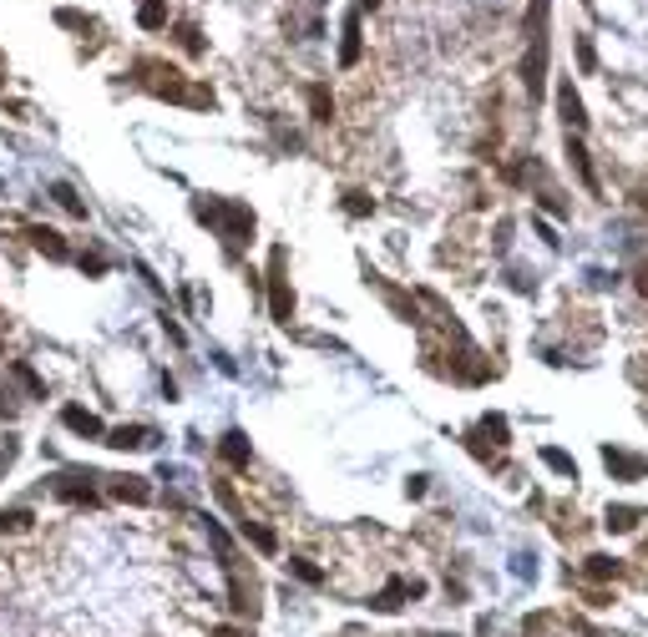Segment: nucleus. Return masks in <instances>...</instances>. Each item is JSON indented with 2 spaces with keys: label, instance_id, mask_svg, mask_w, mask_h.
I'll return each mask as SVG.
<instances>
[{
  "label": "nucleus",
  "instance_id": "cd10ccee",
  "mask_svg": "<svg viewBox=\"0 0 648 637\" xmlns=\"http://www.w3.org/2000/svg\"><path fill=\"white\" fill-rule=\"evenodd\" d=\"M315 5H319V0H315Z\"/></svg>",
  "mask_w": 648,
  "mask_h": 637
},
{
  "label": "nucleus",
  "instance_id": "20e7f679",
  "mask_svg": "<svg viewBox=\"0 0 648 637\" xmlns=\"http://www.w3.org/2000/svg\"><path fill=\"white\" fill-rule=\"evenodd\" d=\"M269 309H274L279 324L294 319V289H289V279H284V249H274V264H269Z\"/></svg>",
  "mask_w": 648,
  "mask_h": 637
},
{
  "label": "nucleus",
  "instance_id": "9b49d317",
  "mask_svg": "<svg viewBox=\"0 0 648 637\" xmlns=\"http://www.w3.org/2000/svg\"><path fill=\"white\" fill-rule=\"evenodd\" d=\"M557 111H562V122L568 127H587V111H583V102H578V92H572V81L557 86Z\"/></svg>",
  "mask_w": 648,
  "mask_h": 637
},
{
  "label": "nucleus",
  "instance_id": "f257e3e1",
  "mask_svg": "<svg viewBox=\"0 0 648 637\" xmlns=\"http://www.w3.org/2000/svg\"><path fill=\"white\" fill-rule=\"evenodd\" d=\"M253 633L258 582L218 521L92 470L0 506V637Z\"/></svg>",
  "mask_w": 648,
  "mask_h": 637
},
{
  "label": "nucleus",
  "instance_id": "f03ea898",
  "mask_svg": "<svg viewBox=\"0 0 648 637\" xmlns=\"http://www.w3.org/2000/svg\"><path fill=\"white\" fill-rule=\"evenodd\" d=\"M527 31H532V51L522 56V81H527V92H532V102H537L542 86H547V0H532Z\"/></svg>",
  "mask_w": 648,
  "mask_h": 637
},
{
  "label": "nucleus",
  "instance_id": "f8f14e48",
  "mask_svg": "<svg viewBox=\"0 0 648 637\" xmlns=\"http://www.w3.org/2000/svg\"><path fill=\"white\" fill-rule=\"evenodd\" d=\"M137 26H143V31H162V26H168V0H143V5H137Z\"/></svg>",
  "mask_w": 648,
  "mask_h": 637
},
{
  "label": "nucleus",
  "instance_id": "f3484780",
  "mask_svg": "<svg viewBox=\"0 0 648 637\" xmlns=\"http://www.w3.org/2000/svg\"><path fill=\"white\" fill-rule=\"evenodd\" d=\"M553 627H557L553 612H537V617H527V622H522V637H553Z\"/></svg>",
  "mask_w": 648,
  "mask_h": 637
},
{
  "label": "nucleus",
  "instance_id": "39448f33",
  "mask_svg": "<svg viewBox=\"0 0 648 637\" xmlns=\"http://www.w3.org/2000/svg\"><path fill=\"white\" fill-rule=\"evenodd\" d=\"M62 425L71 430V436H81V440H107V425H102L92 410H81V404H66V410H62Z\"/></svg>",
  "mask_w": 648,
  "mask_h": 637
},
{
  "label": "nucleus",
  "instance_id": "dca6fc26",
  "mask_svg": "<svg viewBox=\"0 0 648 637\" xmlns=\"http://www.w3.org/2000/svg\"><path fill=\"white\" fill-rule=\"evenodd\" d=\"M51 198L62 202V208L71 213V218H86V202H81L77 192H71V183H51Z\"/></svg>",
  "mask_w": 648,
  "mask_h": 637
},
{
  "label": "nucleus",
  "instance_id": "2eb2a0df",
  "mask_svg": "<svg viewBox=\"0 0 648 637\" xmlns=\"http://www.w3.org/2000/svg\"><path fill=\"white\" fill-rule=\"evenodd\" d=\"M593 582H613V576H623V561L618 557H587V567H583Z\"/></svg>",
  "mask_w": 648,
  "mask_h": 637
},
{
  "label": "nucleus",
  "instance_id": "7ed1b4c3",
  "mask_svg": "<svg viewBox=\"0 0 648 637\" xmlns=\"http://www.w3.org/2000/svg\"><path fill=\"white\" fill-rule=\"evenodd\" d=\"M137 77H143V86H147L152 96H162V102H183V107H188V86H193V81L183 77L177 66L143 56V61H137Z\"/></svg>",
  "mask_w": 648,
  "mask_h": 637
},
{
  "label": "nucleus",
  "instance_id": "a211bd4d",
  "mask_svg": "<svg viewBox=\"0 0 648 637\" xmlns=\"http://www.w3.org/2000/svg\"><path fill=\"white\" fill-rule=\"evenodd\" d=\"M542 461H547L557 476H572V481H578V466H572V455H562V451H553V445H547V451H542Z\"/></svg>",
  "mask_w": 648,
  "mask_h": 637
},
{
  "label": "nucleus",
  "instance_id": "bb28decb",
  "mask_svg": "<svg viewBox=\"0 0 648 637\" xmlns=\"http://www.w3.org/2000/svg\"><path fill=\"white\" fill-rule=\"evenodd\" d=\"M436 637H446V633H436Z\"/></svg>",
  "mask_w": 648,
  "mask_h": 637
},
{
  "label": "nucleus",
  "instance_id": "ddd939ff",
  "mask_svg": "<svg viewBox=\"0 0 648 637\" xmlns=\"http://www.w3.org/2000/svg\"><path fill=\"white\" fill-rule=\"evenodd\" d=\"M309 111H315L319 127L334 122V96H330V86H309Z\"/></svg>",
  "mask_w": 648,
  "mask_h": 637
},
{
  "label": "nucleus",
  "instance_id": "9d476101",
  "mask_svg": "<svg viewBox=\"0 0 648 637\" xmlns=\"http://www.w3.org/2000/svg\"><path fill=\"white\" fill-rule=\"evenodd\" d=\"M568 162H572V172L583 177L587 192H598V172H593V157H587V147H583L578 137H572V132H568Z\"/></svg>",
  "mask_w": 648,
  "mask_h": 637
},
{
  "label": "nucleus",
  "instance_id": "4be33fe9",
  "mask_svg": "<svg viewBox=\"0 0 648 637\" xmlns=\"http://www.w3.org/2000/svg\"><path fill=\"white\" fill-rule=\"evenodd\" d=\"M11 461H16V440L5 436V440H0V476H5V470H11Z\"/></svg>",
  "mask_w": 648,
  "mask_h": 637
},
{
  "label": "nucleus",
  "instance_id": "aec40b11",
  "mask_svg": "<svg viewBox=\"0 0 648 637\" xmlns=\"http://www.w3.org/2000/svg\"><path fill=\"white\" fill-rule=\"evenodd\" d=\"M345 213H349V218H365V213H375V198H365V192H345Z\"/></svg>",
  "mask_w": 648,
  "mask_h": 637
},
{
  "label": "nucleus",
  "instance_id": "0eeeda50",
  "mask_svg": "<svg viewBox=\"0 0 648 637\" xmlns=\"http://www.w3.org/2000/svg\"><path fill=\"white\" fill-rule=\"evenodd\" d=\"M107 445L111 451H143V445H152V430L147 425H117V430H107Z\"/></svg>",
  "mask_w": 648,
  "mask_h": 637
},
{
  "label": "nucleus",
  "instance_id": "4468645a",
  "mask_svg": "<svg viewBox=\"0 0 648 637\" xmlns=\"http://www.w3.org/2000/svg\"><path fill=\"white\" fill-rule=\"evenodd\" d=\"M638 521H644V511H633V506H608V521H603V527L608 531H638Z\"/></svg>",
  "mask_w": 648,
  "mask_h": 637
},
{
  "label": "nucleus",
  "instance_id": "423d86ee",
  "mask_svg": "<svg viewBox=\"0 0 648 637\" xmlns=\"http://www.w3.org/2000/svg\"><path fill=\"white\" fill-rule=\"evenodd\" d=\"M218 455H223V461H228V466L249 470V461H253V445H249V436H243V430H228V436L218 440Z\"/></svg>",
  "mask_w": 648,
  "mask_h": 637
},
{
  "label": "nucleus",
  "instance_id": "393cba45",
  "mask_svg": "<svg viewBox=\"0 0 648 637\" xmlns=\"http://www.w3.org/2000/svg\"><path fill=\"white\" fill-rule=\"evenodd\" d=\"M365 5H380V0H365Z\"/></svg>",
  "mask_w": 648,
  "mask_h": 637
},
{
  "label": "nucleus",
  "instance_id": "412c9836",
  "mask_svg": "<svg viewBox=\"0 0 648 637\" xmlns=\"http://www.w3.org/2000/svg\"><path fill=\"white\" fill-rule=\"evenodd\" d=\"M177 46L188 51V56H198V51H203V36H198V26H177Z\"/></svg>",
  "mask_w": 648,
  "mask_h": 637
},
{
  "label": "nucleus",
  "instance_id": "b1692460",
  "mask_svg": "<svg viewBox=\"0 0 648 637\" xmlns=\"http://www.w3.org/2000/svg\"><path fill=\"white\" fill-rule=\"evenodd\" d=\"M633 279H638V294H648V264H638V274H633Z\"/></svg>",
  "mask_w": 648,
  "mask_h": 637
},
{
  "label": "nucleus",
  "instance_id": "6e6552de",
  "mask_svg": "<svg viewBox=\"0 0 648 637\" xmlns=\"http://www.w3.org/2000/svg\"><path fill=\"white\" fill-rule=\"evenodd\" d=\"M603 466L613 470V476H623V481H638V476H648V461H644V455H623V451H603Z\"/></svg>",
  "mask_w": 648,
  "mask_h": 637
},
{
  "label": "nucleus",
  "instance_id": "5701e85b",
  "mask_svg": "<svg viewBox=\"0 0 648 637\" xmlns=\"http://www.w3.org/2000/svg\"><path fill=\"white\" fill-rule=\"evenodd\" d=\"M578 61H583V71H593V46L587 41H578Z\"/></svg>",
  "mask_w": 648,
  "mask_h": 637
},
{
  "label": "nucleus",
  "instance_id": "1a4fd4ad",
  "mask_svg": "<svg viewBox=\"0 0 648 637\" xmlns=\"http://www.w3.org/2000/svg\"><path fill=\"white\" fill-rule=\"evenodd\" d=\"M365 51V36H360V11H349L345 16V41H340V66H355Z\"/></svg>",
  "mask_w": 648,
  "mask_h": 637
},
{
  "label": "nucleus",
  "instance_id": "a878e982",
  "mask_svg": "<svg viewBox=\"0 0 648 637\" xmlns=\"http://www.w3.org/2000/svg\"><path fill=\"white\" fill-rule=\"evenodd\" d=\"M0 86H5V77H0Z\"/></svg>",
  "mask_w": 648,
  "mask_h": 637
},
{
  "label": "nucleus",
  "instance_id": "6ab92c4d",
  "mask_svg": "<svg viewBox=\"0 0 648 637\" xmlns=\"http://www.w3.org/2000/svg\"><path fill=\"white\" fill-rule=\"evenodd\" d=\"M56 26H66V31H92V20L81 16V11H71V5H62V11H56Z\"/></svg>",
  "mask_w": 648,
  "mask_h": 637
}]
</instances>
